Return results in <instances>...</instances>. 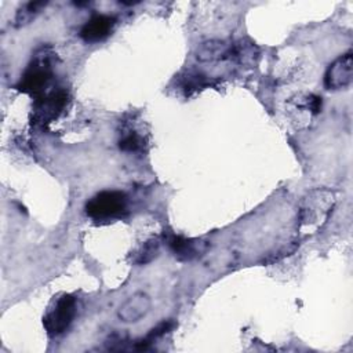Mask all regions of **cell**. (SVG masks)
I'll list each match as a JSON object with an SVG mask.
<instances>
[{"instance_id": "52a82bcc", "label": "cell", "mask_w": 353, "mask_h": 353, "mask_svg": "<svg viewBox=\"0 0 353 353\" xmlns=\"http://www.w3.org/2000/svg\"><path fill=\"white\" fill-rule=\"evenodd\" d=\"M150 307L152 298L143 291H137L119 306L117 317L123 323H137L148 314Z\"/></svg>"}, {"instance_id": "9a60e30c", "label": "cell", "mask_w": 353, "mask_h": 353, "mask_svg": "<svg viewBox=\"0 0 353 353\" xmlns=\"http://www.w3.org/2000/svg\"><path fill=\"white\" fill-rule=\"evenodd\" d=\"M210 81L205 79V76L197 73V72H193V73H188L183 79V88L186 91V94L189 95L190 92L193 91H197V90H201L204 88L205 85H208Z\"/></svg>"}, {"instance_id": "8992f818", "label": "cell", "mask_w": 353, "mask_h": 353, "mask_svg": "<svg viewBox=\"0 0 353 353\" xmlns=\"http://www.w3.org/2000/svg\"><path fill=\"white\" fill-rule=\"evenodd\" d=\"M353 79V58L352 52L338 57L325 70L324 85L328 90H342L350 85Z\"/></svg>"}, {"instance_id": "6da1fadb", "label": "cell", "mask_w": 353, "mask_h": 353, "mask_svg": "<svg viewBox=\"0 0 353 353\" xmlns=\"http://www.w3.org/2000/svg\"><path fill=\"white\" fill-rule=\"evenodd\" d=\"M51 52L50 48L41 47L34 57L32 58L30 63L26 66L25 72L22 73L17 88L25 94H30L34 97L41 95L46 92L54 72L51 66Z\"/></svg>"}, {"instance_id": "30bf717a", "label": "cell", "mask_w": 353, "mask_h": 353, "mask_svg": "<svg viewBox=\"0 0 353 353\" xmlns=\"http://www.w3.org/2000/svg\"><path fill=\"white\" fill-rule=\"evenodd\" d=\"M168 247L174 256L179 261H192L205 250V244L203 241L176 234H172L168 239Z\"/></svg>"}, {"instance_id": "7a4b0ae2", "label": "cell", "mask_w": 353, "mask_h": 353, "mask_svg": "<svg viewBox=\"0 0 353 353\" xmlns=\"http://www.w3.org/2000/svg\"><path fill=\"white\" fill-rule=\"evenodd\" d=\"M128 200L120 190H102L85 204V214L95 221L117 219L127 215Z\"/></svg>"}, {"instance_id": "5b68a950", "label": "cell", "mask_w": 353, "mask_h": 353, "mask_svg": "<svg viewBox=\"0 0 353 353\" xmlns=\"http://www.w3.org/2000/svg\"><path fill=\"white\" fill-rule=\"evenodd\" d=\"M77 312L76 298L70 294L59 295L48 307L43 317L44 330L50 336L63 334L74 320Z\"/></svg>"}, {"instance_id": "277c9868", "label": "cell", "mask_w": 353, "mask_h": 353, "mask_svg": "<svg viewBox=\"0 0 353 353\" xmlns=\"http://www.w3.org/2000/svg\"><path fill=\"white\" fill-rule=\"evenodd\" d=\"M69 102V94L63 88H54L34 98L32 108V124L46 127L59 117Z\"/></svg>"}, {"instance_id": "2e32d148", "label": "cell", "mask_w": 353, "mask_h": 353, "mask_svg": "<svg viewBox=\"0 0 353 353\" xmlns=\"http://www.w3.org/2000/svg\"><path fill=\"white\" fill-rule=\"evenodd\" d=\"M127 336L121 335V334H112L108 341L105 342L106 349L108 350H124L125 349V343H127Z\"/></svg>"}, {"instance_id": "4fadbf2b", "label": "cell", "mask_w": 353, "mask_h": 353, "mask_svg": "<svg viewBox=\"0 0 353 353\" xmlns=\"http://www.w3.org/2000/svg\"><path fill=\"white\" fill-rule=\"evenodd\" d=\"M159 251H160V240L150 239L137 250L134 255V262L137 265H146L159 255Z\"/></svg>"}, {"instance_id": "5bb4252c", "label": "cell", "mask_w": 353, "mask_h": 353, "mask_svg": "<svg viewBox=\"0 0 353 353\" xmlns=\"http://www.w3.org/2000/svg\"><path fill=\"white\" fill-rule=\"evenodd\" d=\"M142 146H143V138L134 131H130L119 141V148L123 152H130V153L138 152L142 149Z\"/></svg>"}, {"instance_id": "8fae6325", "label": "cell", "mask_w": 353, "mask_h": 353, "mask_svg": "<svg viewBox=\"0 0 353 353\" xmlns=\"http://www.w3.org/2000/svg\"><path fill=\"white\" fill-rule=\"evenodd\" d=\"M175 321L174 320H164L161 323H159L156 327H153L142 339L135 341L134 343V349L135 350H146L156 339L164 336L165 334H168L170 331H172L175 328Z\"/></svg>"}, {"instance_id": "9c48e42d", "label": "cell", "mask_w": 353, "mask_h": 353, "mask_svg": "<svg viewBox=\"0 0 353 353\" xmlns=\"http://www.w3.org/2000/svg\"><path fill=\"white\" fill-rule=\"evenodd\" d=\"M236 44L225 40H207L203 41L196 51V58L200 62H216V61H234Z\"/></svg>"}, {"instance_id": "7c38bea8", "label": "cell", "mask_w": 353, "mask_h": 353, "mask_svg": "<svg viewBox=\"0 0 353 353\" xmlns=\"http://www.w3.org/2000/svg\"><path fill=\"white\" fill-rule=\"evenodd\" d=\"M47 6V1H28L23 6H21L15 14L14 25L17 28L29 25Z\"/></svg>"}, {"instance_id": "ba28073f", "label": "cell", "mask_w": 353, "mask_h": 353, "mask_svg": "<svg viewBox=\"0 0 353 353\" xmlns=\"http://www.w3.org/2000/svg\"><path fill=\"white\" fill-rule=\"evenodd\" d=\"M116 18L112 15L97 14L91 17L80 29V37L87 43H98L112 34Z\"/></svg>"}, {"instance_id": "3957f363", "label": "cell", "mask_w": 353, "mask_h": 353, "mask_svg": "<svg viewBox=\"0 0 353 353\" xmlns=\"http://www.w3.org/2000/svg\"><path fill=\"white\" fill-rule=\"evenodd\" d=\"M335 205V196L328 189H314L301 201L299 221L305 226H321Z\"/></svg>"}]
</instances>
